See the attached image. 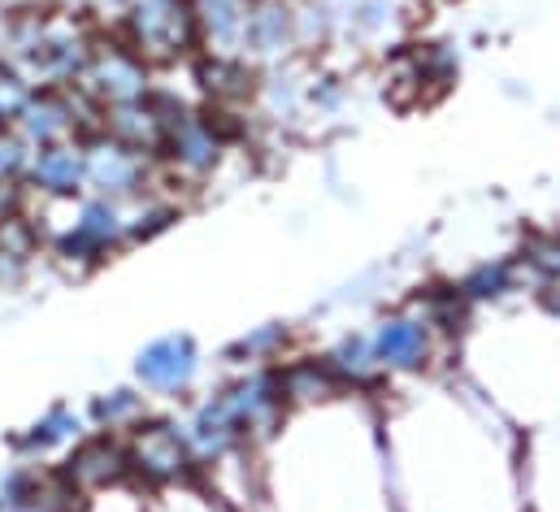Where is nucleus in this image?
<instances>
[{
    "label": "nucleus",
    "instance_id": "f257e3e1",
    "mask_svg": "<svg viewBox=\"0 0 560 512\" xmlns=\"http://www.w3.org/2000/svg\"><path fill=\"white\" fill-rule=\"evenodd\" d=\"M400 512H522L526 434L452 370L378 391Z\"/></svg>",
    "mask_w": 560,
    "mask_h": 512
},
{
    "label": "nucleus",
    "instance_id": "f03ea898",
    "mask_svg": "<svg viewBox=\"0 0 560 512\" xmlns=\"http://www.w3.org/2000/svg\"><path fill=\"white\" fill-rule=\"evenodd\" d=\"M253 512H400L378 395L330 391L287 404L253 447Z\"/></svg>",
    "mask_w": 560,
    "mask_h": 512
},
{
    "label": "nucleus",
    "instance_id": "7ed1b4c3",
    "mask_svg": "<svg viewBox=\"0 0 560 512\" xmlns=\"http://www.w3.org/2000/svg\"><path fill=\"white\" fill-rule=\"evenodd\" d=\"M447 370L522 434L560 426V317L535 291L478 309Z\"/></svg>",
    "mask_w": 560,
    "mask_h": 512
},
{
    "label": "nucleus",
    "instance_id": "20e7f679",
    "mask_svg": "<svg viewBox=\"0 0 560 512\" xmlns=\"http://www.w3.org/2000/svg\"><path fill=\"white\" fill-rule=\"evenodd\" d=\"M66 218H52L48 209H39V222L52 226H35L39 244L66 265H101L114 253L131 248V213L118 200L105 196H74V200H52Z\"/></svg>",
    "mask_w": 560,
    "mask_h": 512
},
{
    "label": "nucleus",
    "instance_id": "39448f33",
    "mask_svg": "<svg viewBox=\"0 0 560 512\" xmlns=\"http://www.w3.org/2000/svg\"><path fill=\"white\" fill-rule=\"evenodd\" d=\"M118 22H122V44L136 48L148 66H165L200 48L191 0H127Z\"/></svg>",
    "mask_w": 560,
    "mask_h": 512
},
{
    "label": "nucleus",
    "instance_id": "423d86ee",
    "mask_svg": "<svg viewBox=\"0 0 560 512\" xmlns=\"http://www.w3.org/2000/svg\"><path fill=\"white\" fill-rule=\"evenodd\" d=\"M131 374L152 404H187L205 379V348L187 330H165L136 352Z\"/></svg>",
    "mask_w": 560,
    "mask_h": 512
},
{
    "label": "nucleus",
    "instance_id": "0eeeda50",
    "mask_svg": "<svg viewBox=\"0 0 560 512\" xmlns=\"http://www.w3.org/2000/svg\"><path fill=\"white\" fill-rule=\"evenodd\" d=\"M127 465H131V478H140L148 491L196 478L191 447L174 417H148L127 434Z\"/></svg>",
    "mask_w": 560,
    "mask_h": 512
},
{
    "label": "nucleus",
    "instance_id": "6e6552de",
    "mask_svg": "<svg viewBox=\"0 0 560 512\" xmlns=\"http://www.w3.org/2000/svg\"><path fill=\"white\" fill-rule=\"evenodd\" d=\"M83 143H88V191L92 196L136 205L152 191V165H156L152 152L131 148V143H122L105 130L83 135Z\"/></svg>",
    "mask_w": 560,
    "mask_h": 512
},
{
    "label": "nucleus",
    "instance_id": "1a4fd4ad",
    "mask_svg": "<svg viewBox=\"0 0 560 512\" xmlns=\"http://www.w3.org/2000/svg\"><path fill=\"white\" fill-rule=\"evenodd\" d=\"M74 92L83 101H96L101 109L127 105V101H143L152 92L148 88V61H143L136 48H127L122 39L118 44H96L88 70L74 83Z\"/></svg>",
    "mask_w": 560,
    "mask_h": 512
},
{
    "label": "nucleus",
    "instance_id": "9d476101",
    "mask_svg": "<svg viewBox=\"0 0 560 512\" xmlns=\"http://www.w3.org/2000/svg\"><path fill=\"white\" fill-rule=\"evenodd\" d=\"M222 152H226V139H222V130L213 127L205 114L183 109V105L170 109L165 139H161V152H156L170 174L209 178V174L222 165Z\"/></svg>",
    "mask_w": 560,
    "mask_h": 512
},
{
    "label": "nucleus",
    "instance_id": "9b49d317",
    "mask_svg": "<svg viewBox=\"0 0 560 512\" xmlns=\"http://www.w3.org/2000/svg\"><path fill=\"white\" fill-rule=\"evenodd\" d=\"M88 434H92L88 412L74 408V404H66V399H57V404H48L31 426H22V430L9 439V452H13L18 461H26V465H48V461H66Z\"/></svg>",
    "mask_w": 560,
    "mask_h": 512
},
{
    "label": "nucleus",
    "instance_id": "f8f14e48",
    "mask_svg": "<svg viewBox=\"0 0 560 512\" xmlns=\"http://www.w3.org/2000/svg\"><path fill=\"white\" fill-rule=\"evenodd\" d=\"M26 191L39 196V200L88 196V143H83V135L48 143V148H35L31 165H26Z\"/></svg>",
    "mask_w": 560,
    "mask_h": 512
},
{
    "label": "nucleus",
    "instance_id": "ddd939ff",
    "mask_svg": "<svg viewBox=\"0 0 560 512\" xmlns=\"http://www.w3.org/2000/svg\"><path fill=\"white\" fill-rule=\"evenodd\" d=\"M452 287L469 304V313L491 309V304H504V300H513L522 291H535L522 256H487V260L469 265L460 278H452Z\"/></svg>",
    "mask_w": 560,
    "mask_h": 512
},
{
    "label": "nucleus",
    "instance_id": "4468645a",
    "mask_svg": "<svg viewBox=\"0 0 560 512\" xmlns=\"http://www.w3.org/2000/svg\"><path fill=\"white\" fill-rule=\"evenodd\" d=\"M83 412H88L92 434H118V439H127L136 426H143V421L152 417V399H148L136 383L114 386V391L92 395Z\"/></svg>",
    "mask_w": 560,
    "mask_h": 512
},
{
    "label": "nucleus",
    "instance_id": "2eb2a0df",
    "mask_svg": "<svg viewBox=\"0 0 560 512\" xmlns=\"http://www.w3.org/2000/svg\"><path fill=\"white\" fill-rule=\"evenodd\" d=\"M287 357H291V326L287 322L253 326L248 335H240L226 348V361L235 370H270V365H282Z\"/></svg>",
    "mask_w": 560,
    "mask_h": 512
},
{
    "label": "nucleus",
    "instance_id": "dca6fc26",
    "mask_svg": "<svg viewBox=\"0 0 560 512\" xmlns=\"http://www.w3.org/2000/svg\"><path fill=\"white\" fill-rule=\"evenodd\" d=\"M35 92H39V88H35L13 61L0 57V127H13V123L22 118V109L31 105Z\"/></svg>",
    "mask_w": 560,
    "mask_h": 512
}]
</instances>
